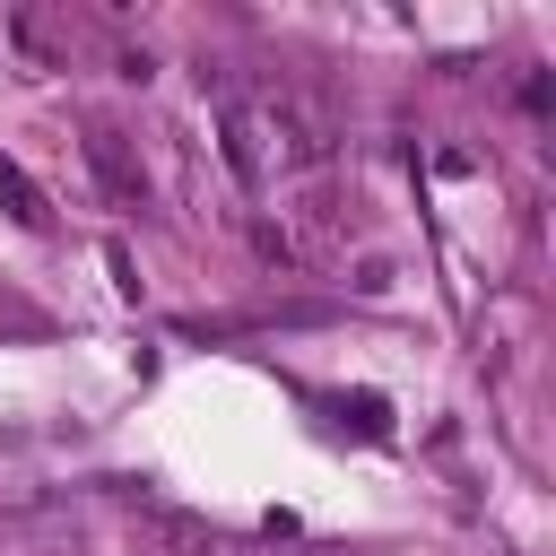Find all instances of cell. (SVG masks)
<instances>
[{"label":"cell","mask_w":556,"mask_h":556,"mask_svg":"<svg viewBox=\"0 0 556 556\" xmlns=\"http://www.w3.org/2000/svg\"><path fill=\"white\" fill-rule=\"evenodd\" d=\"M0 191L17 200V217H26V226H43V200H35V182H26L17 165H0Z\"/></svg>","instance_id":"obj_1"}]
</instances>
